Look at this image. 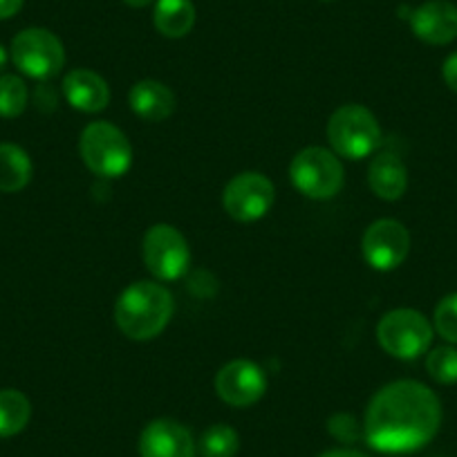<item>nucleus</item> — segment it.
I'll use <instances>...</instances> for the list:
<instances>
[{"mask_svg":"<svg viewBox=\"0 0 457 457\" xmlns=\"http://www.w3.org/2000/svg\"><path fill=\"white\" fill-rule=\"evenodd\" d=\"M323 3H332V0H323Z\"/></svg>","mask_w":457,"mask_h":457,"instance_id":"c756f323","label":"nucleus"},{"mask_svg":"<svg viewBox=\"0 0 457 457\" xmlns=\"http://www.w3.org/2000/svg\"><path fill=\"white\" fill-rule=\"evenodd\" d=\"M130 108L139 120L160 124L166 121L175 112V95L166 83L155 81V79H144L130 87Z\"/></svg>","mask_w":457,"mask_h":457,"instance_id":"2eb2a0df","label":"nucleus"},{"mask_svg":"<svg viewBox=\"0 0 457 457\" xmlns=\"http://www.w3.org/2000/svg\"><path fill=\"white\" fill-rule=\"evenodd\" d=\"M368 184L372 193L386 202H395L403 197L408 188V169L393 153H381L370 162L368 169Z\"/></svg>","mask_w":457,"mask_h":457,"instance_id":"dca6fc26","label":"nucleus"},{"mask_svg":"<svg viewBox=\"0 0 457 457\" xmlns=\"http://www.w3.org/2000/svg\"><path fill=\"white\" fill-rule=\"evenodd\" d=\"M34 173L32 160L16 144H0V193H19Z\"/></svg>","mask_w":457,"mask_h":457,"instance_id":"a211bd4d","label":"nucleus"},{"mask_svg":"<svg viewBox=\"0 0 457 457\" xmlns=\"http://www.w3.org/2000/svg\"><path fill=\"white\" fill-rule=\"evenodd\" d=\"M12 61L29 79L47 81L65 65V47L54 32L43 28H28L12 41Z\"/></svg>","mask_w":457,"mask_h":457,"instance_id":"0eeeda50","label":"nucleus"},{"mask_svg":"<svg viewBox=\"0 0 457 457\" xmlns=\"http://www.w3.org/2000/svg\"><path fill=\"white\" fill-rule=\"evenodd\" d=\"M328 139L338 157L363 160L379 148L381 126L366 105L345 104L329 117Z\"/></svg>","mask_w":457,"mask_h":457,"instance_id":"20e7f679","label":"nucleus"},{"mask_svg":"<svg viewBox=\"0 0 457 457\" xmlns=\"http://www.w3.org/2000/svg\"><path fill=\"white\" fill-rule=\"evenodd\" d=\"M328 428H329V435L343 444H353L359 439L357 420H354L353 415H345V412H341V415H334L332 420H329Z\"/></svg>","mask_w":457,"mask_h":457,"instance_id":"b1692460","label":"nucleus"},{"mask_svg":"<svg viewBox=\"0 0 457 457\" xmlns=\"http://www.w3.org/2000/svg\"><path fill=\"white\" fill-rule=\"evenodd\" d=\"M153 25L166 38H182L195 25V5L191 0H155Z\"/></svg>","mask_w":457,"mask_h":457,"instance_id":"f3484780","label":"nucleus"},{"mask_svg":"<svg viewBox=\"0 0 457 457\" xmlns=\"http://www.w3.org/2000/svg\"><path fill=\"white\" fill-rule=\"evenodd\" d=\"M124 3H126V5H129V7H135V10H142V7L153 5L155 0H124Z\"/></svg>","mask_w":457,"mask_h":457,"instance_id":"cd10ccee","label":"nucleus"},{"mask_svg":"<svg viewBox=\"0 0 457 457\" xmlns=\"http://www.w3.org/2000/svg\"><path fill=\"white\" fill-rule=\"evenodd\" d=\"M442 77L444 83H446L453 92H457V52L446 56V61H444L442 65Z\"/></svg>","mask_w":457,"mask_h":457,"instance_id":"393cba45","label":"nucleus"},{"mask_svg":"<svg viewBox=\"0 0 457 457\" xmlns=\"http://www.w3.org/2000/svg\"><path fill=\"white\" fill-rule=\"evenodd\" d=\"M442 426V403L426 384L399 379L386 384L370 399L363 417V439L386 455L424 448Z\"/></svg>","mask_w":457,"mask_h":457,"instance_id":"f257e3e1","label":"nucleus"},{"mask_svg":"<svg viewBox=\"0 0 457 457\" xmlns=\"http://www.w3.org/2000/svg\"><path fill=\"white\" fill-rule=\"evenodd\" d=\"M363 258L377 271H393L411 252V234L399 220L381 218L366 228L361 240Z\"/></svg>","mask_w":457,"mask_h":457,"instance_id":"9d476101","label":"nucleus"},{"mask_svg":"<svg viewBox=\"0 0 457 457\" xmlns=\"http://www.w3.org/2000/svg\"><path fill=\"white\" fill-rule=\"evenodd\" d=\"M79 153L83 164L104 179L121 178L133 164V146L129 137L108 121H92L81 130Z\"/></svg>","mask_w":457,"mask_h":457,"instance_id":"7ed1b4c3","label":"nucleus"},{"mask_svg":"<svg viewBox=\"0 0 457 457\" xmlns=\"http://www.w3.org/2000/svg\"><path fill=\"white\" fill-rule=\"evenodd\" d=\"M142 256L146 270L162 283L179 280L191 267V249L187 238L173 224H153L144 236Z\"/></svg>","mask_w":457,"mask_h":457,"instance_id":"6e6552de","label":"nucleus"},{"mask_svg":"<svg viewBox=\"0 0 457 457\" xmlns=\"http://www.w3.org/2000/svg\"><path fill=\"white\" fill-rule=\"evenodd\" d=\"M276 202V188L267 175L245 170L228 179L222 193V206L236 222H256L265 218Z\"/></svg>","mask_w":457,"mask_h":457,"instance_id":"1a4fd4ad","label":"nucleus"},{"mask_svg":"<svg viewBox=\"0 0 457 457\" xmlns=\"http://www.w3.org/2000/svg\"><path fill=\"white\" fill-rule=\"evenodd\" d=\"M240 451V437L228 424H215L200 437L202 457H236Z\"/></svg>","mask_w":457,"mask_h":457,"instance_id":"aec40b11","label":"nucleus"},{"mask_svg":"<svg viewBox=\"0 0 457 457\" xmlns=\"http://www.w3.org/2000/svg\"><path fill=\"white\" fill-rule=\"evenodd\" d=\"M435 328L421 312L411 307H399L381 316L377 325L379 345L395 359L412 361L428 353Z\"/></svg>","mask_w":457,"mask_h":457,"instance_id":"39448f33","label":"nucleus"},{"mask_svg":"<svg viewBox=\"0 0 457 457\" xmlns=\"http://www.w3.org/2000/svg\"><path fill=\"white\" fill-rule=\"evenodd\" d=\"M294 188L310 200H329L338 195L345 182L337 153L320 146H307L289 164Z\"/></svg>","mask_w":457,"mask_h":457,"instance_id":"423d86ee","label":"nucleus"},{"mask_svg":"<svg viewBox=\"0 0 457 457\" xmlns=\"http://www.w3.org/2000/svg\"><path fill=\"white\" fill-rule=\"evenodd\" d=\"M63 95L72 108L81 112H101L110 104V87L101 74L92 70H70L63 79Z\"/></svg>","mask_w":457,"mask_h":457,"instance_id":"4468645a","label":"nucleus"},{"mask_svg":"<svg viewBox=\"0 0 457 457\" xmlns=\"http://www.w3.org/2000/svg\"><path fill=\"white\" fill-rule=\"evenodd\" d=\"M408 21L412 34L428 46H448L457 38V5L451 0H426Z\"/></svg>","mask_w":457,"mask_h":457,"instance_id":"ddd939ff","label":"nucleus"},{"mask_svg":"<svg viewBox=\"0 0 457 457\" xmlns=\"http://www.w3.org/2000/svg\"><path fill=\"white\" fill-rule=\"evenodd\" d=\"M195 451L191 430L169 417L148 421L139 435V457H195Z\"/></svg>","mask_w":457,"mask_h":457,"instance_id":"f8f14e48","label":"nucleus"},{"mask_svg":"<svg viewBox=\"0 0 457 457\" xmlns=\"http://www.w3.org/2000/svg\"><path fill=\"white\" fill-rule=\"evenodd\" d=\"M29 104V90L16 74H0V117L16 120Z\"/></svg>","mask_w":457,"mask_h":457,"instance_id":"412c9836","label":"nucleus"},{"mask_svg":"<svg viewBox=\"0 0 457 457\" xmlns=\"http://www.w3.org/2000/svg\"><path fill=\"white\" fill-rule=\"evenodd\" d=\"M32 420V403L21 390H0V437H14L23 433Z\"/></svg>","mask_w":457,"mask_h":457,"instance_id":"6ab92c4d","label":"nucleus"},{"mask_svg":"<svg viewBox=\"0 0 457 457\" xmlns=\"http://www.w3.org/2000/svg\"><path fill=\"white\" fill-rule=\"evenodd\" d=\"M319 457H368L366 453L354 451V448H332V451H325Z\"/></svg>","mask_w":457,"mask_h":457,"instance_id":"bb28decb","label":"nucleus"},{"mask_svg":"<svg viewBox=\"0 0 457 457\" xmlns=\"http://www.w3.org/2000/svg\"><path fill=\"white\" fill-rule=\"evenodd\" d=\"M25 0H0V21L14 19L23 10Z\"/></svg>","mask_w":457,"mask_h":457,"instance_id":"a878e982","label":"nucleus"},{"mask_svg":"<svg viewBox=\"0 0 457 457\" xmlns=\"http://www.w3.org/2000/svg\"><path fill=\"white\" fill-rule=\"evenodd\" d=\"M433 328L444 341L457 345V292L448 294L437 303L433 314Z\"/></svg>","mask_w":457,"mask_h":457,"instance_id":"5701e85b","label":"nucleus"},{"mask_svg":"<svg viewBox=\"0 0 457 457\" xmlns=\"http://www.w3.org/2000/svg\"><path fill=\"white\" fill-rule=\"evenodd\" d=\"M215 393L228 406H253L265 397L267 377L258 363L249 359H234L224 363L215 375Z\"/></svg>","mask_w":457,"mask_h":457,"instance_id":"9b49d317","label":"nucleus"},{"mask_svg":"<svg viewBox=\"0 0 457 457\" xmlns=\"http://www.w3.org/2000/svg\"><path fill=\"white\" fill-rule=\"evenodd\" d=\"M426 372L430 379L442 386L457 384V348L455 345H439L430 350L426 357Z\"/></svg>","mask_w":457,"mask_h":457,"instance_id":"4be33fe9","label":"nucleus"},{"mask_svg":"<svg viewBox=\"0 0 457 457\" xmlns=\"http://www.w3.org/2000/svg\"><path fill=\"white\" fill-rule=\"evenodd\" d=\"M175 312L173 294L157 280L129 285L114 305V323L130 341H151L160 337Z\"/></svg>","mask_w":457,"mask_h":457,"instance_id":"f03ea898","label":"nucleus"},{"mask_svg":"<svg viewBox=\"0 0 457 457\" xmlns=\"http://www.w3.org/2000/svg\"><path fill=\"white\" fill-rule=\"evenodd\" d=\"M7 61H10V54H7V50H5V47L0 46V72H3V70H5Z\"/></svg>","mask_w":457,"mask_h":457,"instance_id":"c85d7f7f","label":"nucleus"}]
</instances>
